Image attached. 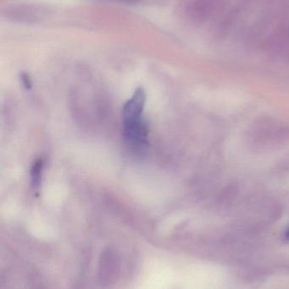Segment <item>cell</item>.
Wrapping results in <instances>:
<instances>
[{
    "instance_id": "2",
    "label": "cell",
    "mask_w": 289,
    "mask_h": 289,
    "mask_svg": "<svg viewBox=\"0 0 289 289\" xmlns=\"http://www.w3.org/2000/svg\"><path fill=\"white\" fill-rule=\"evenodd\" d=\"M43 163L42 160H38L33 164L31 170V177H32V184L34 188L40 185L42 172H43Z\"/></svg>"
},
{
    "instance_id": "4",
    "label": "cell",
    "mask_w": 289,
    "mask_h": 289,
    "mask_svg": "<svg viewBox=\"0 0 289 289\" xmlns=\"http://www.w3.org/2000/svg\"><path fill=\"white\" fill-rule=\"evenodd\" d=\"M286 238H287V239H289V229L286 233Z\"/></svg>"
},
{
    "instance_id": "1",
    "label": "cell",
    "mask_w": 289,
    "mask_h": 289,
    "mask_svg": "<svg viewBox=\"0 0 289 289\" xmlns=\"http://www.w3.org/2000/svg\"><path fill=\"white\" fill-rule=\"evenodd\" d=\"M146 103V93L143 88H138L122 108L123 124L143 121V113Z\"/></svg>"
},
{
    "instance_id": "3",
    "label": "cell",
    "mask_w": 289,
    "mask_h": 289,
    "mask_svg": "<svg viewBox=\"0 0 289 289\" xmlns=\"http://www.w3.org/2000/svg\"><path fill=\"white\" fill-rule=\"evenodd\" d=\"M22 84H23L27 88H30L31 86H32V81H31L30 77H29V75L26 74V73H22Z\"/></svg>"
}]
</instances>
